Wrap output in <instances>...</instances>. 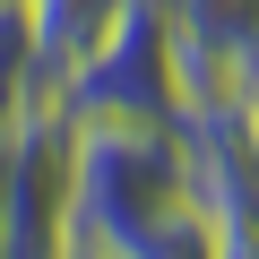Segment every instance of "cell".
Instances as JSON below:
<instances>
[{
	"instance_id": "6da1fadb",
	"label": "cell",
	"mask_w": 259,
	"mask_h": 259,
	"mask_svg": "<svg viewBox=\"0 0 259 259\" xmlns=\"http://www.w3.org/2000/svg\"><path fill=\"white\" fill-rule=\"evenodd\" d=\"M173 207H190V139L173 112H156V121L95 112L69 130V250L121 242Z\"/></svg>"
},
{
	"instance_id": "7a4b0ae2",
	"label": "cell",
	"mask_w": 259,
	"mask_h": 259,
	"mask_svg": "<svg viewBox=\"0 0 259 259\" xmlns=\"http://www.w3.org/2000/svg\"><path fill=\"white\" fill-rule=\"evenodd\" d=\"M61 104L78 112V121H95V112H139V121H156V112H173V69H164V0H139L130 9V26L61 87ZM182 121V112H173Z\"/></svg>"
},
{
	"instance_id": "3957f363",
	"label": "cell",
	"mask_w": 259,
	"mask_h": 259,
	"mask_svg": "<svg viewBox=\"0 0 259 259\" xmlns=\"http://www.w3.org/2000/svg\"><path fill=\"white\" fill-rule=\"evenodd\" d=\"M182 139H190V199H199V216L259 233V112H250V95L225 104V112L182 121Z\"/></svg>"
},
{
	"instance_id": "277c9868",
	"label": "cell",
	"mask_w": 259,
	"mask_h": 259,
	"mask_svg": "<svg viewBox=\"0 0 259 259\" xmlns=\"http://www.w3.org/2000/svg\"><path fill=\"white\" fill-rule=\"evenodd\" d=\"M139 0H26V44H35V95L61 104V87L130 26Z\"/></svg>"
},
{
	"instance_id": "5b68a950",
	"label": "cell",
	"mask_w": 259,
	"mask_h": 259,
	"mask_svg": "<svg viewBox=\"0 0 259 259\" xmlns=\"http://www.w3.org/2000/svg\"><path fill=\"white\" fill-rule=\"evenodd\" d=\"M95 259H216V225L190 199V207H173V216H156L139 233H121V242H95Z\"/></svg>"
},
{
	"instance_id": "8992f818",
	"label": "cell",
	"mask_w": 259,
	"mask_h": 259,
	"mask_svg": "<svg viewBox=\"0 0 259 259\" xmlns=\"http://www.w3.org/2000/svg\"><path fill=\"white\" fill-rule=\"evenodd\" d=\"M164 9H173L190 35H207L216 52H233V61L259 78V0H164Z\"/></svg>"
},
{
	"instance_id": "52a82bcc",
	"label": "cell",
	"mask_w": 259,
	"mask_h": 259,
	"mask_svg": "<svg viewBox=\"0 0 259 259\" xmlns=\"http://www.w3.org/2000/svg\"><path fill=\"white\" fill-rule=\"evenodd\" d=\"M216 259H259V233H242V225H216Z\"/></svg>"
},
{
	"instance_id": "ba28073f",
	"label": "cell",
	"mask_w": 259,
	"mask_h": 259,
	"mask_svg": "<svg viewBox=\"0 0 259 259\" xmlns=\"http://www.w3.org/2000/svg\"><path fill=\"white\" fill-rule=\"evenodd\" d=\"M0 242H9V130H0Z\"/></svg>"
},
{
	"instance_id": "9c48e42d",
	"label": "cell",
	"mask_w": 259,
	"mask_h": 259,
	"mask_svg": "<svg viewBox=\"0 0 259 259\" xmlns=\"http://www.w3.org/2000/svg\"><path fill=\"white\" fill-rule=\"evenodd\" d=\"M250 112H259V78H250Z\"/></svg>"
},
{
	"instance_id": "30bf717a",
	"label": "cell",
	"mask_w": 259,
	"mask_h": 259,
	"mask_svg": "<svg viewBox=\"0 0 259 259\" xmlns=\"http://www.w3.org/2000/svg\"><path fill=\"white\" fill-rule=\"evenodd\" d=\"M69 259H95V250H69Z\"/></svg>"
}]
</instances>
